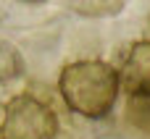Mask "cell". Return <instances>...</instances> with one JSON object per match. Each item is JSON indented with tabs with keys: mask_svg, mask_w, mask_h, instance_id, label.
Returning <instances> with one entry per match:
<instances>
[{
	"mask_svg": "<svg viewBox=\"0 0 150 139\" xmlns=\"http://www.w3.org/2000/svg\"><path fill=\"white\" fill-rule=\"evenodd\" d=\"M119 84L129 97H150V39H140L129 47L119 68Z\"/></svg>",
	"mask_w": 150,
	"mask_h": 139,
	"instance_id": "3",
	"label": "cell"
},
{
	"mask_svg": "<svg viewBox=\"0 0 150 139\" xmlns=\"http://www.w3.org/2000/svg\"><path fill=\"white\" fill-rule=\"evenodd\" d=\"M18 3H26V5H42V3H47V0H18Z\"/></svg>",
	"mask_w": 150,
	"mask_h": 139,
	"instance_id": "6",
	"label": "cell"
},
{
	"mask_svg": "<svg viewBox=\"0 0 150 139\" xmlns=\"http://www.w3.org/2000/svg\"><path fill=\"white\" fill-rule=\"evenodd\" d=\"M71 11L79 16H90V18H100V16H113L121 11L124 0H69Z\"/></svg>",
	"mask_w": 150,
	"mask_h": 139,
	"instance_id": "5",
	"label": "cell"
},
{
	"mask_svg": "<svg viewBox=\"0 0 150 139\" xmlns=\"http://www.w3.org/2000/svg\"><path fill=\"white\" fill-rule=\"evenodd\" d=\"M148 29H150V24H148Z\"/></svg>",
	"mask_w": 150,
	"mask_h": 139,
	"instance_id": "7",
	"label": "cell"
},
{
	"mask_svg": "<svg viewBox=\"0 0 150 139\" xmlns=\"http://www.w3.org/2000/svg\"><path fill=\"white\" fill-rule=\"evenodd\" d=\"M58 92L71 113L90 121H103L113 113V105L121 92L119 68L105 60L66 63L58 76Z\"/></svg>",
	"mask_w": 150,
	"mask_h": 139,
	"instance_id": "1",
	"label": "cell"
},
{
	"mask_svg": "<svg viewBox=\"0 0 150 139\" xmlns=\"http://www.w3.org/2000/svg\"><path fill=\"white\" fill-rule=\"evenodd\" d=\"M58 137V116L55 110L34 95H16L8 100L0 139H55Z\"/></svg>",
	"mask_w": 150,
	"mask_h": 139,
	"instance_id": "2",
	"label": "cell"
},
{
	"mask_svg": "<svg viewBox=\"0 0 150 139\" xmlns=\"http://www.w3.org/2000/svg\"><path fill=\"white\" fill-rule=\"evenodd\" d=\"M24 74V58L18 47L8 39H0V84L13 81Z\"/></svg>",
	"mask_w": 150,
	"mask_h": 139,
	"instance_id": "4",
	"label": "cell"
}]
</instances>
